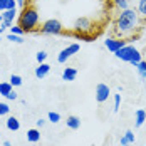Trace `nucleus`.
<instances>
[{
    "instance_id": "obj_10",
    "label": "nucleus",
    "mask_w": 146,
    "mask_h": 146,
    "mask_svg": "<svg viewBox=\"0 0 146 146\" xmlns=\"http://www.w3.org/2000/svg\"><path fill=\"white\" fill-rule=\"evenodd\" d=\"M49 72H50V66H49L47 62H42V64H39V66L35 67V72L34 74H35L37 79H44Z\"/></svg>"
},
{
    "instance_id": "obj_26",
    "label": "nucleus",
    "mask_w": 146,
    "mask_h": 146,
    "mask_svg": "<svg viewBox=\"0 0 146 146\" xmlns=\"http://www.w3.org/2000/svg\"><path fill=\"white\" fill-rule=\"evenodd\" d=\"M138 14L146 17V0H139L138 2Z\"/></svg>"
},
{
    "instance_id": "obj_32",
    "label": "nucleus",
    "mask_w": 146,
    "mask_h": 146,
    "mask_svg": "<svg viewBox=\"0 0 146 146\" xmlns=\"http://www.w3.org/2000/svg\"><path fill=\"white\" fill-rule=\"evenodd\" d=\"M15 2H17L19 7H24V5H25V0H15Z\"/></svg>"
},
{
    "instance_id": "obj_3",
    "label": "nucleus",
    "mask_w": 146,
    "mask_h": 146,
    "mask_svg": "<svg viewBox=\"0 0 146 146\" xmlns=\"http://www.w3.org/2000/svg\"><path fill=\"white\" fill-rule=\"evenodd\" d=\"M114 56H116L117 59H121L123 62L133 64L134 67L139 64V60H143V59H141V52H139L134 45H129V44H126L124 47H121L117 52H114Z\"/></svg>"
},
{
    "instance_id": "obj_8",
    "label": "nucleus",
    "mask_w": 146,
    "mask_h": 146,
    "mask_svg": "<svg viewBox=\"0 0 146 146\" xmlns=\"http://www.w3.org/2000/svg\"><path fill=\"white\" fill-rule=\"evenodd\" d=\"M104 45H106V49L109 50V52H117L121 47H124L126 45V42L123 40V39H113V37H108L106 40H104Z\"/></svg>"
},
{
    "instance_id": "obj_11",
    "label": "nucleus",
    "mask_w": 146,
    "mask_h": 146,
    "mask_svg": "<svg viewBox=\"0 0 146 146\" xmlns=\"http://www.w3.org/2000/svg\"><path fill=\"white\" fill-rule=\"evenodd\" d=\"M76 77H77V69L76 67H66L62 71V81L71 82V81H76Z\"/></svg>"
},
{
    "instance_id": "obj_13",
    "label": "nucleus",
    "mask_w": 146,
    "mask_h": 146,
    "mask_svg": "<svg viewBox=\"0 0 146 146\" xmlns=\"http://www.w3.org/2000/svg\"><path fill=\"white\" fill-rule=\"evenodd\" d=\"M27 141L29 143H39L40 141V131L39 128H32L27 131Z\"/></svg>"
},
{
    "instance_id": "obj_25",
    "label": "nucleus",
    "mask_w": 146,
    "mask_h": 146,
    "mask_svg": "<svg viewBox=\"0 0 146 146\" xmlns=\"http://www.w3.org/2000/svg\"><path fill=\"white\" fill-rule=\"evenodd\" d=\"M10 113V106L7 102H0V116H7Z\"/></svg>"
},
{
    "instance_id": "obj_1",
    "label": "nucleus",
    "mask_w": 146,
    "mask_h": 146,
    "mask_svg": "<svg viewBox=\"0 0 146 146\" xmlns=\"http://www.w3.org/2000/svg\"><path fill=\"white\" fill-rule=\"evenodd\" d=\"M138 25H139V14L134 12L133 9L121 10V14L116 19V32L123 37H128L133 32H136Z\"/></svg>"
},
{
    "instance_id": "obj_17",
    "label": "nucleus",
    "mask_w": 146,
    "mask_h": 146,
    "mask_svg": "<svg viewBox=\"0 0 146 146\" xmlns=\"http://www.w3.org/2000/svg\"><path fill=\"white\" fill-rule=\"evenodd\" d=\"M10 9H17V2L15 0H0V12L10 10Z\"/></svg>"
},
{
    "instance_id": "obj_34",
    "label": "nucleus",
    "mask_w": 146,
    "mask_h": 146,
    "mask_svg": "<svg viewBox=\"0 0 146 146\" xmlns=\"http://www.w3.org/2000/svg\"><path fill=\"white\" fill-rule=\"evenodd\" d=\"M2 20H3V19H2V14H0V24H2Z\"/></svg>"
},
{
    "instance_id": "obj_21",
    "label": "nucleus",
    "mask_w": 146,
    "mask_h": 146,
    "mask_svg": "<svg viewBox=\"0 0 146 146\" xmlns=\"http://www.w3.org/2000/svg\"><path fill=\"white\" fill-rule=\"evenodd\" d=\"M5 39L10 40V42H15V44H22V42H24V37H22V35H15V34H9Z\"/></svg>"
},
{
    "instance_id": "obj_36",
    "label": "nucleus",
    "mask_w": 146,
    "mask_h": 146,
    "mask_svg": "<svg viewBox=\"0 0 146 146\" xmlns=\"http://www.w3.org/2000/svg\"><path fill=\"white\" fill-rule=\"evenodd\" d=\"M0 134H2V133H0Z\"/></svg>"
},
{
    "instance_id": "obj_22",
    "label": "nucleus",
    "mask_w": 146,
    "mask_h": 146,
    "mask_svg": "<svg viewBox=\"0 0 146 146\" xmlns=\"http://www.w3.org/2000/svg\"><path fill=\"white\" fill-rule=\"evenodd\" d=\"M47 56H49V54H47L45 50H39V52L35 54V59H37V62H39V64H42V62L47 60Z\"/></svg>"
},
{
    "instance_id": "obj_35",
    "label": "nucleus",
    "mask_w": 146,
    "mask_h": 146,
    "mask_svg": "<svg viewBox=\"0 0 146 146\" xmlns=\"http://www.w3.org/2000/svg\"><path fill=\"white\" fill-rule=\"evenodd\" d=\"M2 32H3V30H2V29H0V35H2Z\"/></svg>"
},
{
    "instance_id": "obj_2",
    "label": "nucleus",
    "mask_w": 146,
    "mask_h": 146,
    "mask_svg": "<svg viewBox=\"0 0 146 146\" xmlns=\"http://www.w3.org/2000/svg\"><path fill=\"white\" fill-rule=\"evenodd\" d=\"M40 24V15L34 7H25L19 15V27L24 32H34Z\"/></svg>"
},
{
    "instance_id": "obj_7",
    "label": "nucleus",
    "mask_w": 146,
    "mask_h": 146,
    "mask_svg": "<svg viewBox=\"0 0 146 146\" xmlns=\"http://www.w3.org/2000/svg\"><path fill=\"white\" fill-rule=\"evenodd\" d=\"M96 101L98 102H106L108 99H109V96H111V89H109V86L108 84H98L96 86Z\"/></svg>"
},
{
    "instance_id": "obj_18",
    "label": "nucleus",
    "mask_w": 146,
    "mask_h": 146,
    "mask_svg": "<svg viewBox=\"0 0 146 146\" xmlns=\"http://www.w3.org/2000/svg\"><path fill=\"white\" fill-rule=\"evenodd\" d=\"M10 91H14V86L10 84V82H0V96H7Z\"/></svg>"
},
{
    "instance_id": "obj_33",
    "label": "nucleus",
    "mask_w": 146,
    "mask_h": 146,
    "mask_svg": "<svg viewBox=\"0 0 146 146\" xmlns=\"http://www.w3.org/2000/svg\"><path fill=\"white\" fill-rule=\"evenodd\" d=\"M3 146H12V143L10 141H3Z\"/></svg>"
},
{
    "instance_id": "obj_9",
    "label": "nucleus",
    "mask_w": 146,
    "mask_h": 146,
    "mask_svg": "<svg viewBox=\"0 0 146 146\" xmlns=\"http://www.w3.org/2000/svg\"><path fill=\"white\" fill-rule=\"evenodd\" d=\"M2 19H3V24L7 27H10L14 24V20L17 19V9H10V10H3L2 12Z\"/></svg>"
},
{
    "instance_id": "obj_12",
    "label": "nucleus",
    "mask_w": 146,
    "mask_h": 146,
    "mask_svg": "<svg viewBox=\"0 0 146 146\" xmlns=\"http://www.w3.org/2000/svg\"><path fill=\"white\" fill-rule=\"evenodd\" d=\"M5 126H7L9 131H19V129H20V121L14 116H9L7 121H5Z\"/></svg>"
},
{
    "instance_id": "obj_24",
    "label": "nucleus",
    "mask_w": 146,
    "mask_h": 146,
    "mask_svg": "<svg viewBox=\"0 0 146 146\" xmlns=\"http://www.w3.org/2000/svg\"><path fill=\"white\" fill-rule=\"evenodd\" d=\"M114 3H116L117 9H121V10L129 9V2H128V0H114Z\"/></svg>"
},
{
    "instance_id": "obj_5",
    "label": "nucleus",
    "mask_w": 146,
    "mask_h": 146,
    "mask_svg": "<svg viewBox=\"0 0 146 146\" xmlns=\"http://www.w3.org/2000/svg\"><path fill=\"white\" fill-rule=\"evenodd\" d=\"M72 29L77 32V34H86V32H91L92 30V20L89 17H77L74 20Z\"/></svg>"
},
{
    "instance_id": "obj_19",
    "label": "nucleus",
    "mask_w": 146,
    "mask_h": 146,
    "mask_svg": "<svg viewBox=\"0 0 146 146\" xmlns=\"http://www.w3.org/2000/svg\"><path fill=\"white\" fill-rule=\"evenodd\" d=\"M136 71L141 79H146V60H139V64L136 66Z\"/></svg>"
},
{
    "instance_id": "obj_16",
    "label": "nucleus",
    "mask_w": 146,
    "mask_h": 146,
    "mask_svg": "<svg viewBox=\"0 0 146 146\" xmlns=\"http://www.w3.org/2000/svg\"><path fill=\"white\" fill-rule=\"evenodd\" d=\"M66 124H67V128H71V129H79V126H81V119L77 116H69L66 119Z\"/></svg>"
},
{
    "instance_id": "obj_4",
    "label": "nucleus",
    "mask_w": 146,
    "mask_h": 146,
    "mask_svg": "<svg viewBox=\"0 0 146 146\" xmlns=\"http://www.w3.org/2000/svg\"><path fill=\"white\" fill-rule=\"evenodd\" d=\"M62 30H64V27L57 19H49L40 25V32L45 35H59V34H62Z\"/></svg>"
},
{
    "instance_id": "obj_30",
    "label": "nucleus",
    "mask_w": 146,
    "mask_h": 146,
    "mask_svg": "<svg viewBox=\"0 0 146 146\" xmlns=\"http://www.w3.org/2000/svg\"><path fill=\"white\" fill-rule=\"evenodd\" d=\"M79 39H81V40H86V42H92V40H94L91 35H86V34H79Z\"/></svg>"
},
{
    "instance_id": "obj_20",
    "label": "nucleus",
    "mask_w": 146,
    "mask_h": 146,
    "mask_svg": "<svg viewBox=\"0 0 146 146\" xmlns=\"http://www.w3.org/2000/svg\"><path fill=\"white\" fill-rule=\"evenodd\" d=\"M9 82H10L14 88H19V86H22V82H24V81H22V77H20L19 74H12V76H10V79H9Z\"/></svg>"
},
{
    "instance_id": "obj_23",
    "label": "nucleus",
    "mask_w": 146,
    "mask_h": 146,
    "mask_svg": "<svg viewBox=\"0 0 146 146\" xmlns=\"http://www.w3.org/2000/svg\"><path fill=\"white\" fill-rule=\"evenodd\" d=\"M47 119H49L50 123H54V124H56V123L60 121V114H59V113H54V111H50V113L47 114Z\"/></svg>"
},
{
    "instance_id": "obj_27",
    "label": "nucleus",
    "mask_w": 146,
    "mask_h": 146,
    "mask_svg": "<svg viewBox=\"0 0 146 146\" xmlns=\"http://www.w3.org/2000/svg\"><path fill=\"white\" fill-rule=\"evenodd\" d=\"M9 29H10V34H15V35H24V30L20 29L19 25H14V24H12Z\"/></svg>"
},
{
    "instance_id": "obj_31",
    "label": "nucleus",
    "mask_w": 146,
    "mask_h": 146,
    "mask_svg": "<svg viewBox=\"0 0 146 146\" xmlns=\"http://www.w3.org/2000/svg\"><path fill=\"white\" fill-rule=\"evenodd\" d=\"M35 124H37V128H42V126L45 124V119H42V117H40V119H37V121H35Z\"/></svg>"
},
{
    "instance_id": "obj_6",
    "label": "nucleus",
    "mask_w": 146,
    "mask_h": 146,
    "mask_svg": "<svg viewBox=\"0 0 146 146\" xmlns=\"http://www.w3.org/2000/svg\"><path fill=\"white\" fill-rule=\"evenodd\" d=\"M77 52H79V44H71V45H67L66 49H62V50L59 52L57 62H60V64H66V62L72 57L74 54H77Z\"/></svg>"
},
{
    "instance_id": "obj_28",
    "label": "nucleus",
    "mask_w": 146,
    "mask_h": 146,
    "mask_svg": "<svg viewBox=\"0 0 146 146\" xmlns=\"http://www.w3.org/2000/svg\"><path fill=\"white\" fill-rule=\"evenodd\" d=\"M119 106H121V94H114V113L119 111Z\"/></svg>"
},
{
    "instance_id": "obj_15",
    "label": "nucleus",
    "mask_w": 146,
    "mask_h": 146,
    "mask_svg": "<svg viewBox=\"0 0 146 146\" xmlns=\"http://www.w3.org/2000/svg\"><path fill=\"white\" fill-rule=\"evenodd\" d=\"M134 143V133L131 129H128V131L124 133V136L121 138V146H129Z\"/></svg>"
},
{
    "instance_id": "obj_29",
    "label": "nucleus",
    "mask_w": 146,
    "mask_h": 146,
    "mask_svg": "<svg viewBox=\"0 0 146 146\" xmlns=\"http://www.w3.org/2000/svg\"><path fill=\"white\" fill-rule=\"evenodd\" d=\"M5 99H9V101H15V99H19V94H17L15 91H10V92L5 96Z\"/></svg>"
},
{
    "instance_id": "obj_14",
    "label": "nucleus",
    "mask_w": 146,
    "mask_h": 146,
    "mask_svg": "<svg viewBox=\"0 0 146 146\" xmlns=\"http://www.w3.org/2000/svg\"><path fill=\"white\" fill-rule=\"evenodd\" d=\"M146 121V113L143 109H136V113H134V126L136 128H139V126H143Z\"/></svg>"
}]
</instances>
